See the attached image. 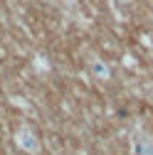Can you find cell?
<instances>
[{
    "label": "cell",
    "mask_w": 153,
    "mask_h": 155,
    "mask_svg": "<svg viewBox=\"0 0 153 155\" xmlns=\"http://www.w3.org/2000/svg\"><path fill=\"white\" fill-rule=\"evenodd\" d=\"M17 143L27 150H37V143L32 140V133L30 130H17Z\"/></svg>",
    "instance_id": "cell-1"
},
{
    "label": "cell",
    "mask_w": 153,
    "mask_h": 155,
    "mask_svg": "<svg viewBox=\"0 0 153 155\" xmlns=\"http://www.w3.org/2000/svg\"><path fill=\"white\" fill-rule=\"evenodd\" d=\"M94 74L101 76V79H106V76H109V69H106L104 64H94Z\"/></svg>",
    "instance_id": "cell-2"
},
{
    "label": "cell",
    "mask_w": 153,
    "mask_h": 155,
    "mask_svg": "<svg viewBox=\"0 0 153 155\" xmlns=\"http://www.w3.org/2000/svg\"><path fill=\"white\" fill-rule=\"evenodd\" d=\"M138 155H153V145L141 143V145H138Z\"/></svg>",
    "instance_id": "cell-3"
}]
</instances>
